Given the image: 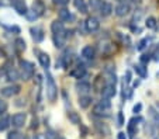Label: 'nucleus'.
Segmentation results:
<instances>
[{
	"mask_svg": "<svg viewBox=\"0 0 159 139\" xmlns=\"http://www.w3.org/2000/svg\"><path fill=\"white\" fill-rule=\"evenodd\" d=\"M20 79L23 80H30L34 76V66L33 63H30L28 61H21L20 62Z\"/></svg>",
	"mask_w": 159,
	"mask_h": 139,
	"instance_id": "f257e3e1",
	"label": "nucleus"
},
{
	"mask_svg": "<svg viewBox=\"0 0 159 139\" xmlns=\"http://www.w3.org/2000/svg\"><path fill=\"white\" fill-rule=\"evenodd\" d=\"M58 96V87L51 75H47V97L49 101H55Z\"/></svg>",
	"mask_w": 159,
	"mask_h": 139,
	"instance_id": "f03ea898",
	"label": "nucleus"
},
{
	"mask_svg": "<svg viewBox=\"0 0 159 139\" xmlns=\"http://www.w3.org/2000/svg\"><path fill=\"white\" fill-rule=\"evenodd\" d=\"M111 108V103L108 101V98H103L99 104H96L93 108V114L94 115H107V112Z\"/></svg>",
	"mask_w": 159,
	"mask_h": 139,
	"instance_id": "7ed1b4c3",
	"label": "nucleus"
},
{
	"mask_svg": "<svg viewBox=\"0 0 159 139\" xmlns=\"http://www.w3.org/2000/svg\"><path fill=\"white\" fill-rule=\"evenodd\" d=\"M70 35V33H68V31H63V33H59V34H54V44L57 48H63V45H65L66 39H68V37Z\"/></svg>",
	"mask_w": 159,
	"mask_h": 139,
	"instance_id": "20e7f679",
	"label": "nucleus"
},
{
	"mask_svg": "<svg viewBox=\"0 0 159 139\" xmlns=\"http://www.w3.org/2000/svg\"><path fill=\"white\" fill-rule=\"evenodd\" d=\"M99 51L102 55H113L116 52V46L113 42H108V41H104V42H100L99 45Z\"/></svg>",
	"mask_w": 159,
	"mask_h": 139,
	"instance_id": "39448f33",
	"label": "nucleus"
},
{
	"mask_svg": "<svg viewBox=\"0 0 159 139\" xmlns=\"http://www.w3.org/2000/svg\"><path fill=\"white\" fill-rule=\"evenodd\" d=\"M20 90H21L20 86L11 85V86H7V87H3L2 90H0V93H2L3 97H13V96H16V94L20 93Z\"/></svg>",
	"mask_w": 159,
	"mask_h": 139,
	"instance_id": "423d86ee",
	"label": "nucleus"
},
{
	"mask_svg": "<svg viewBox=\"0 0 159 139\" xmlns=\"http://www.w3.org/2000/svg\"><path fill=\"white\" fill-rule=\"evenodd\" d=\"M25 119H27V115H25V112H18V114L13 115L11 124H13V127H16V128H21V127H24Z\"/></svg>",
	"mask_w": 159,
	"mask_h": 139,
	"instance_id": "0eeeda50",
	"label": "nucleus"
},
{
	"mask_svg": "<svg viewBox=\"0 0 159 139\" xmlns=\"http://www.w3.org/2000/svg\"><path fill=\"white\" fill-rule=\"evenodd\" d=\"M84 25H86V30L89 33H96L100 28V21L96 17H89L86 20V23H84Z\"/></svg>",
	"mask_w": 159,
	"mask_h": 139,
	"instance_id": "6e6552de",
	"label": "nucleus"
},
{
	"mask_svg": "<svg viewBox=\"0 0 159 139\" xmlns=\"http://www.w3.org/2000/svg\"><path fill=\"white\" fill-rule=\"evenodd\" d=\"M11 6L14 7V10L21 15H25L27 14V6H25V2L24 0H11Z\"/></svg>",
	"mask_w": 159,
	"mask_h": 139,
	"instance_id": "1a4fd4ad",
	"label": "nucleus"
},
{
	"mask_svg": "<svg viewBox=\"0 0 159 139\" xmlns=\"http://www.w3.org/2000/svg\"><path fill=\"white\" fill-rule=\"evenodd\" d=\"M30 33H31V37L35 42H41L42 39H44V31L38 27H31L30 28Z\"/></svg>",
	"mask_w": 159,
	"mask_h": 139,
	"instance_id": "9d476101",
	"label": "nucleus"
},
{
	"mask_svg": "<svg viewBox=\"0 0 159 139\" xmlns=\"http://www.w3.org/2000/svg\"><path fill=\"white\" fill-rule=\"evenodd\" d=\"M102 94H103V98H108L110 100L111 97L116 96V85H106Z\"/></svg>",
	"mask_w": 159,
	"mask_h": 139,
	"instance_id": "9b49d317",
	"label": "nucleus"
},
{
	"mask_svg": "<svg viewBox=\"0 0 159 139\" xmlns=\"http://www.w3.org/2000/svg\"><path fill=\"white\" fill-rule=\"evenodd\" d=\"M114 11H116V14H117L118 17H123V15H127L129 13V6L124 2V3H120V4L116 6Z\"/></svg>",
	"mask_w": 159,
	"mask_h": 139,
	"instance_id": "f8f14e48",
	"label": "nucleus"
},
{
	"mask_svg": "<svg viewBox=\"0 0 159 139\" xmlns=\"http://www.w3.org/2000/svg\"><path fill=\"white\" fill-rule=\"evenodd\" d=\"M84 75H86V67L83 65H78L73 70H70V76L75 79H82Z\"/></svg>",
	"mask_w": 159,
	"mask_h": 139,
	"instance_id": "ddd939ff",
	"label": "nucleus"
},
{
	"mask_svg": "<svg viewBox=\"0 0 159 139\" xmlns=\"http://www.w3.org/2000/svg\"><path fill=\"white\" fill-rule=\"evenodd\" d=\"M90 85L87 82H78L76 83V90H78L79 94H82V96H86L87 93L90 91Z\"/></svg>",
	"mask_w": 159,
	"mask_h": 139,
	"instance_id": "4468645a",
	"label": "nucleus"
},
{
	"mask_svg": "<svg viewBox=\"0 0 159 139\" xmlns=\"http://www.w3.org/2000/svg\"><path fill=\"white\" fill-rule=\"evenodd\" d=\"M106 79H104V76H97L96 77V80H94V83H93V87H94V90L96 91H103V89L106 87Z\"/></svg>",
	"mask_w": 159,
	"mask_h": 139,
	"instance_id": "2eb2a0df",
	"label": "nucleus"
},
{
	"mask_svg": "<svg viewBox=\"0 0 159 139\" xmlns=\"http://www.w3.org/2000/svg\"><path fill=\"white\" fill-rule=\"evenodd\" d=\"M38 61H39V63H41V66L45 67V69H48L49 65H51V59H49V56L47 54H44V52H41V54L38 55Z\"/></svg>",
	"mask_w": 159,
	"mask_h": 139,
	"instance_id": "dca6fc26",
	"label": "nucleus"
},
{
	"mask_svg": "<svg viewBox=\"0 0 159 139\" xmlns=\"http://www.w3.org/2000/svg\"><path fill=\"white\" fill-rule=\"evenodd\" d=\"M148 115H149V118L153 121V124L159 125V111L155 107H149V108H148Z\"/></svg>",
	"mask_w": 159,
	"mask_h": 139,
	"instance_id": "f3484780",
	"label": "nucleus"
},
{
	"mask_svg": "<svg viewBox=\"0 0 159 139\" xmlns=\"http://www.w3.org/2000/svg\"><path fill=\"white\" fill-rule=\"evenodd\" d=\"M51 30L54 34H59V33H63L65 28H63V24L61 20H55V21H52V24H51Z\"/></svg>",
	"mask_w": 159,
	"mask_h": 139,
	"instance_id": "a211bd4d",
	"label": "nucleus"
},
{
	"mask_svg": "<svg viewBox=\"0 0 159 139\" xmlns=\"http://www.w3.org/2000/svg\"><path fill=\"white\" fill-rule=\"evenodd\" d=\"M82 56H83L84 59H93V58H94V49H93V46H90V45L84 46V48L82 49Z\"/></svg>",
	"mask_w": 159,
	"mask_h": 139,
	"instance_id": "6ab92c4d",
	"label": "nucleus"
},
{
	"mask_svg": "<svg viewBox=\"0 0 159 139\" xmlns=\"http://www.w3.org/2000/svg\"><path fill=\"white\" fill-rule=\"evenodd\" d=\"M6 77L9 82H16V80H18L20 79V72L16 69H9L6 73Z\"/></svg>",
	"mask_w": 159,
	"mask_h": 139,
	"instance_id": "aec40b11",
	"label": "nucleus"
},
{
	"mask_svg": "<svg viewBox=\"0 0 159 139\" xmlns=\"http://www.w3.org/2000/svg\"><path fill=\"white\" fill-rule=\"evenodd\" d=\"M58 15H59V20H61V21H69V20H72V18H73V15L70 14V11L68 9L59 10Z\"/></svg>",
	"mask_w": 159,
	"mask_h": 139,
	"instance_id": "412c9836",
	"label": "nucleus"
},
{
	"mask_svg": "<svg viewBox=\"0 0 159 139\" xmlns=\"http://www.w3.org/2000/svg\"><path fill=\"white\" fill-rule=\"evenodd\" d=\"M100 14L103 15V17H107V15L111 14V11H113V7H111L110 3H106V2H103L102 7H100Z\"/></svg>",
	"mask_w": 159,
	"mask_h": 139,
	"instance_id": "4be33fe9",
	"label": "nucleus"
},
{
	"mask_svg": "<svg viewBox=\"0 0 159 139\" xmlns=\"http://www.w3.org/2000/svg\"><path fill=\"white\" fill-rule=\"evenodd\" d=\"M96 129L100 135H110V128L107 127V124H102V122H97L96 124Z\"/></svg>",
	"mask_w": 159,
	"mask_h": 139,
	"instance_id": "5701e85b",
	"label": "nucleus"
},
{
	"mask_svg": "<svg viewBox=\"0 0 159 139\" xmlns=\"http://www.w3.org/2000/svg\"><path fill=\"white\" fill-rule=\"evenodd\" d=\"M14 48H16V51H17L18 54L24 52L25 51V41L23 38H17L14 41Z\"/></svg>",
	"mask_w": 159,
	"mask_h": 139,
	"instance_id": "b1692460",
	"label": "nucleus"
},
{
	"mask_svg": "<svg viewBox=\"0 0 159 139\" xmlns=\"http://www.w3.org/2000/svg\"><path fill=\"white\" fill-rule=\"evenodd\" d=\"M90 104H92V97H89V96L79 97V106H80V108H87Z\"/></svg>",
	"mask_w": 159,
	"mask_h": 139,
	"instance_id": "393cba45",
	"label": "nucleus"
},
{
	"mask_svg": "<svg viewBox=\"0 0 159 139\" xmlns=\"http://www.w3.org/2000/svg\"><path fill=\"white\" fill-rule=\"evenodd\" d=\"M33 10L37 13L38 15H41L42 13H44V10H45V7H44V3H42L41 0H35L33 3Z\"/></svg>",
	"mask_w": 159,
	"mask_h": 139,
	"instance_id": "a878e982",
	"label": "nucleus"
},
{
	"mask_svg": "<svg viewBox=\"0 0 159 139\" xmlns=\"http://www.w3.org/2000/svg\"><path fill=\"white\" fill-rule=\"evenodd\" d=\"M134 70H135V73H137V75H139L141 77H147V75H148L147 67H145V65H144V63L135 65V66H134Z\"/></svg>",
	"mask_w": 159,
	"mask_h": 139,
	"instance_id": "bb28decb",
	"label": "nucleus"
},
{
	"mask_svg": "<svg viewBox=\"0 0 159 139\" xmlns=\"http://www.w3.org/2000/svg\"><path fill=\"white\" fill-rule=\"evenodd\" d=\"M68 118H69V121L72 122V124H75V125L82 124V122H80V117H79V115L76 114L75 111H70V112H68Z\"/></svg>",
	"mask_w": 159,
	"mask_h": 139,
	"instance_id": "cd10ccee",
	"label": "nucleus"
},
{
	"mask_svg": "<svg viewBox=\"0 0 159 139\" xmlns=\"http://www.w3.org/2000/svg\"><path fill=\"white\" fill-rule=\"evenodd\" d=\"M75 7L80 13H87V6L83 0H75Z\"/></svg>",
	"mask_w": 159,
	"mask_h": 139,
	"instance_id": "c85d7f7f",
	"label": "nucleus"
},
{
	"mask_svg": "<svg viewBox=\"0 0 159 139\" xmlns=\"http://www.w3.org/2000/svg\"><path fill=\"white\" fill-rule=\"evenodd\" d=\"M10 122H11V118H9V117L2 118V119H0V131H6L7 128H9Z\"/></svg>",
	"mask_w": 159,
	"mask_h": 139,
	"instance_id": "c756f323",
	"label": "nucleus"
},
{
	"mask_svg": "<svg viewBox=\"0 0 159 139\" xmlns=\"http://www.w3.org/2000/svg\"><path fill=\"white\" fill-rule=\"evenodd\" d=\"M135 132H137V119L132 118V119H129V122H128V133L129 135H134Z\"/></svg>",
	"mask_w": 159,
	"mask_h": 139,
	"instance_id": "7c9ffc66",
	"label": "nucleus"
},
{
	"mask_svg": "<svg viewBox=\"0 0 159 139\" xmlns=\"http://www.w3.org/2000/svg\"><path fill=\"white\" fill-rule=\"evenodd\" d=\"M89 4H90V7H92V10L99 11L102 4H103V0H89Z\"/></svg>",
	"mask_w": 159,
	"mask_h": 139,
	"instance_id": "2f4dec72",
	"label": "nucleus"
},
{
	"mask_svg": "<svg viewBox=\"0 0 159 139\" xmlns=\"http://www.w3.org/2000/svg\"><path fill=\"white\" fill-rule=\"evenodd\" d=\"M145 25H147V28H149V30H155L156 28V20L153 17H148Z\"/></svg>",
	"mask_w": 159,
	"mask_h": 139,
	"instance_id": "473e14b6",
	"label": "nucleus"
},
{
	"mask_svg": "<svg viewBox=\"0 0 159 139\" xmlns=\"http://www.w3.org/2000/svg\"><path fill=\"white\" fill-rule=\"evenodd\" d=\"M116 35H117V38L118 39H121V42L124 44V45H128L129 42H131V39H129V37H127V35H124V34H121V33H116Z\"/></svg>",
	"mask_w": 159,
	"mask_h": 139,
	"instance_id": "72a5a7b5",
	"label": "nucleus"
},
{
	"mask_svg": "<svg viewBox=\"0 0 159 139\" xmlns=\"http://www.w3.org/2000/svg\"><path fill=\"white\" fill-rule=\"evenodd\" d=\"M149 42V38H144V39H141V41H139L138 42V46H137V49H138V51H142V49L145 48V46H147V44Z\"/></svg>",
	"mask_w": 159,
	"mask_h": 139,
	"instance_id": "f704fd0d",
	"label": "nucleus"
},
{
	"mask_svg": "<svg viewBox=\"0 0 159 139\" xmlns=\"http://www.w3.org/2000/svg\"><path fill=\"white\" fill-rule=\"evenodd\" d=\"M45 139H58L57 132L55 131H47L45 132Z\"/></svg>",
	"mask_w": 159,
	"mask_h": 139,
	"instance_id": "c9c22d12",
	"label": "nucleus"
},
{
	"mask_svg": "<svg viewBox=\"0 0 159 139\" xmlns=\"http://www.w3.org/2000/svg\"><path fill=\"white\" fill-rule=\"evenodd\" d=\"M25 17L28 18V20H35L37 17H38V14H37L34 10H28L27 11V14H25Z\"/></svg>",
	"mask_w": 159,
	"mask_h": 139,
	"instance_id": "e433bc0d",
	"label": "nucleus"
},
{
	"mask_svg": "<svg viewBox=\"0 0 159 139\" xmlns=\"http://www.w3.org/2000/svg\"><path fill=\"white\" fill-rule=\"evenodd\" d=\"M20 138H21V135L17 131H13V132H10L9 135H7V139H20Z\"/></svg>",
	"mask_w": 159,
	"mask_h": 139,
	"instance_id": "4c0bfd02",
	"label": "nucleus"
},
{
	"mask_svg": "<svg viewBox=\"0 0 159 139\" xmlns=\"http://www.w3.org/2000/svg\"><path fill=\"white\" fill-rule=\"evenodd\" d=\"M145 131H147V133H148L149 136H153V135L156 133V131L153 129L152 127H151V124H147V125H145Z\"/></svg>",
	"mask_w": 159,
	"mask_h": 139,
	"instance_id": "58836bf2",
	"label": "nucleus"
},
{
	"mask_svg": "<svg viewBox=\"0 0 159 139\" xmlns=\"http://www.w3.org/2000/svg\"><path fill=\"white\" fill-rule=\"evenodd\" d=\"M6 110H7V103L4 100H2V98H0V114L6 112Z\"/></svg>",
	"mask_w": 159,
	"mask_h": 139,
	"instance_id": "ea45409f",
	"label": "nucleus"
},
{
	"mask_svg": "<svg viewBox=\"0 0 159 139\" xmlns=\"http://www.w3.org/2000/svg\"><path fill=\"white\" fill-rule=\"evenodd\" d=\"M141 110H142V104L138 103V104H135V106H134V108H132V112H134V114H138Z\"/></svg>",
	"mask_w": 159,
	"mask_h": 139,
	"instance_id": "a19ab883",
	"label": "nucleus"
},
{
	"mask_svg": "<svg viewBox=\"0 0 159 139\" xmlns=\"http://www.w3.org/2000/svg\"><path fill=\"white\" fill-rule=\"evenodd\" d=\"M117 119H118V125H124V117H123V112H118L117 115Z\"/></svg>",
	"mask_w": 159,
	"mask_h": 139,
	"instance_id": "79ce46f5",
	"label": "nucleus"
},
{
	"mask_svg": "<svg viewBox=\"0 0 159 139\" xmlns=\"http://www.w3.org/2000/svg\"><path fill=\"white\" fill-rule=\"evenodd\" d=\"M69 0H55V4H58V6H66Z\"/></svg>",
	"mask_w": 159,
	"mask_h": 139,
	"instance_id": "37998d69",
	"label": "nucleus"
},
{
	"mask_svg": "<svg viewBox=\"0 0 159 139\" xmlns=\"http://www.w3.org/2000/svg\"><path fill=\"white\" fill-rule=\"evenodd\" d=\"M152 56H153V61H159V46L156 48V51L153 52Z\"/></svg>",
	"mask_w": 159,
	"mask_h": 139,
	"instance_id": "c03bdc74",
	"label": "nucleus"
},
{
	"mask_svg": "<svg viewBox=\"0 0 159 139\" xmlns=\"http://www.w3.org/2000/svg\"><path fill=\"white\" fill-rule=\"evenodd\" d=\"M149 56H151V55H142V58H141V62H142V63H147V62L151 59Z\"/></svg>",
	"mask_w": 159,
	"mask_h": 139,
	"instance_id": "a18cd8bd",
	"label": "nucleus"
},
{
	"mask_svg": "<svg viewBox=\"0 0 159 139\" xmlns=\"http://www.w3.org/2000/svg\"><path fill=\"white\" fill-rule=\"evenodd\" d=\"M118 139H127V135L124 132H120L118 133Z\"/></svg>",
	"mask_w": 159,
	"mask_h": 139,
	"instance_id": "49530a36",
	"label": "nucleus"
},
{
	"mask_svg": "<svg viewBox=\"0 0 159 139\" xmlns=\"http://www.w3.org/2000/svg\"><path fill=\"white\" fill-rule=\"evenodd\" d=\"M34 139H45V135H35Z\"/></svg>",
	"mask_w": 159,
	"mask_h": 139,
	"instance_id": "de8ad7c7",
	"label": "nucleus"
},
{
	"mask_svg": "<svg viewBox=\"0 0 159 139\" xmlns=\"http://www.w3.org/2000/svg\"><path fill=\"white\" fill-rule=\"evenodd\" d=\"M129 80H131V73L127 72V82H129Z\"/></svg>",
	"mask_w": 159,
	"mask_h": 139,
	"instance_id": "09e8293b",
	"label": "nucleus"
},
{
	"mask_svg": "<svg viewBox=\"0 0 159 139\" xmlns=\"http://www.w3.org/2000/svg\"><path fill=\"white\" fill-rule=\"evenodd\" d=\"M24 139H30V138H24Z\"/></svg>",
	"mask_w": 159,
	"mask_h": 139,
	"instance_id": "8fccbe9b",
	"label": "nucleus"
},
{
	"mask_svg": "<svg viewBox=\"0 0 159 139\" xmlns=\"http://www.w3.org/2000/svg\"><path fill=\"white\" fill-rule=\"evenodd\" d=\"M0 56H2V52H0Z\"/></svg>",
	"mask_w": 159,
	"mask_h": 139,
	"instance_id": "3c124183",
	"label": "nucleus"
},
{
	"mask_svg": "<svg viewBox=\"0 0 159 139\" xmlns=\"http://www.w3.org/2000/svg\"><path fill=\"white\" fill-rule=\"evenodd\" d=\"M61 139H63V138H61Z\"/></svg>",
	"mask_w": 159,
	"mask_h": 139,
	"instance_id": "603ef678",
	"label": "nucleus"
}]
</instances>
